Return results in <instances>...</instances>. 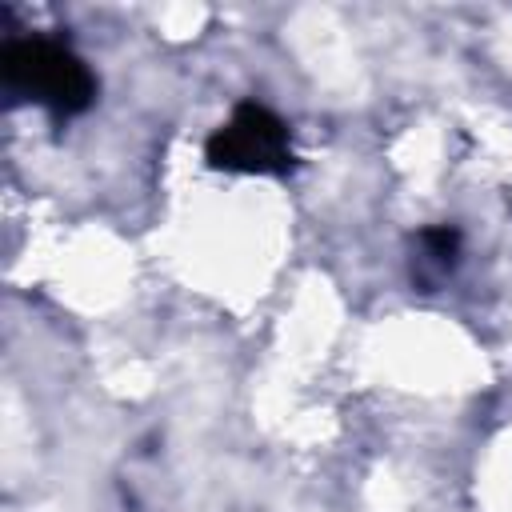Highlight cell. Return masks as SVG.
<instances>
[{
	"label": "cell",
	"instance_id": "cell-2",
	"mask_svg": "<svg viewBox=\"0 0 512 512\" xmlns=\"http://www.w3.org/2000/svg\"><path fill=\"white\" fill-rule=\"evenodd\" d=\"M224 164H248V168H276L284 160V128L264 108H244L220 136Z\"/></svg>",
	"mask_w": 512,
	"mask_h": 512
},
{
	"label": "cell",
	"instance_id": "cell-1",
	"mask_svg": "<svg viewBox=\"0 0 512 512\" xmlns=\"http://www.w3.org/2000/svg\"><path fill=\"white\" fill-rule=\"evenodd\" d=\"M8 76L12 84H20L28 96L60 108V112H72L80 104H88V72L80 68L76 56H68L60 44H48V40H32V44H20L8 52Z\"/></svg>",
	"mask_w": 512,
	"mask_h": 512
}]
</instances>
